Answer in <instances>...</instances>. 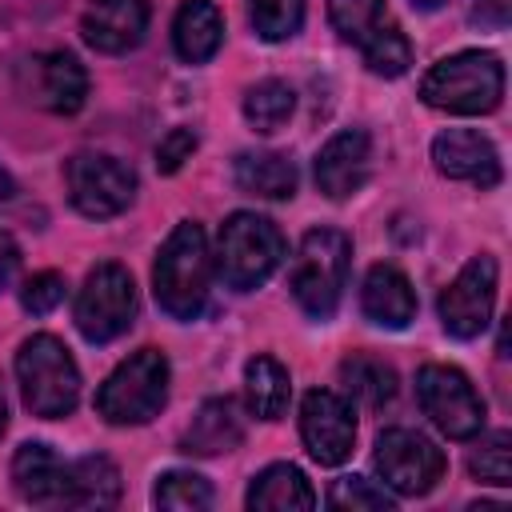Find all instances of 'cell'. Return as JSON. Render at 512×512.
<instances>
[{
  "mask_svg": "<svg viewBox=\"0 0 512 512\" xmlns=\"http://www.w3.org/2000/svg\"><path fill=\"white\" fill-rule=\"evenodd\" d=\"M208 284H212L208 236L196 220H180L152 264V296L172 320H196L208 304Z\"/></svg>",
  "mask_w": 512,
  "mask_h": 512,
  "instance_id": "cell-1",
  "label": "cell"
},
{
  "mask_svg": "<svg viewBox=\"0 0 512 512\" xmlns=\"http://www.w3.org/2000/svg\"><path fill=\"white\" fill-rule=\"evenodd\" d=\"M500 96H504V64L496 52H480V48L436 60L420 80V100L452 116H484L500 108Z\"/></svg>",
  "mask_w": 512,
  "mask_h": 512,
  "instance_id": "cell-2",
  "label": "cell"
},
{
  "mask_svg": "<svg viewBox=\"0 0 512 512\" xmlns=\"http://www.w3.org/2000/svg\"><path fill=\"white\" fill-rule=\"evenodd\" d=\"M348 264H352V240L340 228L304 232L292 272H288V288L312 320H332L344 280H348Z\"/></svg>",
  "mask_w": 512,
  "mask_h": 512,
  "instance_id": "cell-3",
  "label": "cell"
},
{
  "mask_svg": "<svg viewBox=\"0 0 512 512\" xmlns=\"http://www.w3.org/2000/svg\"><path fill=\"white\" fill-rule=\"evenodd\" d=\"M16 380H20V396H24L28 412L40 420H60L80 400V368H76L72 352L48 332H36L20 344Z\"/></svg>",
  "mask_w": 512,
  "mask_h": 512,
  "instance_id": "cell-4",
  "label": "cell"
},
{
  "mask_svg": "<svg viewBox=\"0 0 512 512\" xmlns=\"http://www.w3.org/2000/svg\"><path fill=\"white\" fill-rule=\"evenodd\" d=\"M168 404V356L160 348H140L120 360L96 388V412L108 424H148Z\"/></svg>",
  "mask_w": 512,
  "mask_h": 512,
  "instance_id": "cell-5",
  "label": "cell"
},
{
  "mask_svg": "<svg viewBox=\"0 0 512 512\" xmlns=\"http://www.w3.org/2000/svg\"><path fill=\"white\" fill-rule=\"evenodd\" d=\"M284 260V236L268 216L232 212L216 240V272L228 288L252 292L260 288Z\"/></svg>",
  "mask_w": 512,
  "mask_h": 512,
  "instance_id": "cell-6",
  "label": "cell"
},
{
  "mask_svg": "<svg viewBox=\"0 0 512 512\" xmlns=\"http://www.w3.org/2000/svg\"><path fill=\"white\" fill-rule=\"evenodd\" d=\"M76 328L88 344H112L136 320V284L124 264H96L76 296Z\"/></svg>",
  "mask_w": 512,
  "mask_h": 512,
  "instance_id": "cell-7",
  "label": "cell"
},
{
  "mask_svg": "<svg viewBox=\"0 0 512 512\" xmlns=\"http://www.w3.org/2000/svg\"><path fill=\"white\" fill-rule=\"evenodd\" d=\"M416 400L424 416L448 436V440H472L484 428V400L472 388V380L452 364H424L416 372Z\"/></svg>",
  "mask_w": 512,
  "mask_h": 512,
  "instance_id": "cell-8",
  "label": "cell"
},
{
  "mask_svg": "<svg viewBox=\"0 0 512 512\" xmlns=\"http://www.w3.org/2000/svg\"><path fill=\"white\" fill-rule=\"evenodd\" d=\"M68 200L88 220L120 216L136 196V172L108 152H76L64 164Z\"/></svg>",
  "mask_w": 512,
  "mask_h": 512,
  "instance_id": "cell-9",
  "label": "cell"
},
{
  "mask_svg": "<svg viewBox=\"0 0 512 512\" xmlns=\"http://www.w3.org/2000/svg\"><path fill=\"white\" fill-rule=\"evenodd\" d=\"M444 452L416 428H384L376 436V472L396 496H424L444 476Z\"/></svg>",
  "mask_w": 512,
  "mask_h": 512,
  "instance_id": "cell-10",
  "label": "cell"
},
{
  "mask_svg": "<svg viewBox=\"0 0 512 512\" xmlns=\"http://www.w3.org/2000/svg\"><path fill=\"white\" fill-rule=\"evenodd\" d=\"M492 304H496V260L480 252L440 292V324L456 340H476L492 320Z\"/></svg>",
  "mask_w": 512,
  "mask_h": 512,
  "instance_id": "cell-11",
  "label": "cell"
},
{
  "mask_svg": "<svg viewBox=\"0 0 512 512\" xmlns=\"http://www.w3.org/2000/svg\"><path fill=\"white\" fill-rule=\"evenodd\" d=\"M300 440L316 464H324V468L344 464L356 444L352 404L328 388H312L300 404Z\"/></svg>",
  "mask_w": 512,
  "mask_h": 512,
  "instance_id": "cell-12",
  "label": "cell"
},
{
  "mask_svg": "<svg viewBox=\"0 0 512 512\" xmlns=\"http://www.w3.org/2000/svg\"><path fill=\"white\" fill-rule=\"evenodd\" d=\"M432 164L448 180H464L476 188H496L500 184V152L488 136L472 128H448L432 140Z\"/></svg>",
  "mask_w": 512,
  "mask_h": 512,
  "instance_id": "cell-13",
  "label": "cell"
},
{
  "mask_svg": "<svg viewBox=\"0 0 512 512\" xmlns=\"http://www.w3.org/2000/svg\"><path fill=\"white\" fill-rule=\"evenodd\" d=\"M368 168H372L368 132L364 128H344L316 152V188L328 200H348L352 192L364 188Z\"/></svg>",
  "mask_w": 512,
  "mask_h": 512,
  "instance_id": "cell-14",
  "label": "cell"
},
{
  "mask_svg": "<svg viewBox=\"0 0 512 512\" xmlns=\"http://www.w3.org/2000/svg\"><path fill=\"white\" fill-rule=\"evenodd\" d=\"M80 32L104 56L132 52L148 32V0H88Z\"/></svg>",
  "mask_w": 512,
  "mask_h": 512,
  "instance_id": "cell-15",
  "label": "cell"
},
{
  "mask_svg": "<svg viewBox=\"0 0 512 512\" xmlns=\"http://www.w3.org/2000/svg\"><path fill=\"white\" fill-rule=\"evenodd\" d=\"M360 308L380 328H408L416 320V292L396 264H372L360 288Z\"/></svg>",
  "mask_w": 512,
  "mask_h": 512,
  "instance_id": "cell-16",
  "label": "cell"
},
{
  "mask_svg": "<svg viewBox=\"0 0 512 512\" xmlns=\"http://www.w3.org/2000/svg\"><path fill=\"white\" fill-rule=\"evenodd\" d=\"M64 476H68V464L40 440L20 444L12 456V484H16L20 500H28V504L60 508L64 504Z\"/></svg>",
  "mask_w": 512,
  "mask_h": 512,
  "instance_id": "cell-17",
  "label": "cell"
},
{
  "mask_svg": "<svg viewBox=\"0 0 512 512\" xmlns=\"http://www.w3.org/2000/svg\"><path fill=\"white\" fill-rule=\"evenodd\" d=\"M244 440V412L232 396H212L200 404L192 424L180 436V452L188 456H220Z\"/></svg>",
  "mask_w": 512,
  "mask_h": 512,
  "instance_id": "cell-18",
  "label": "cell"
},
{
  "mask_svg": "<svg viewBox=\"0 0 512 512\" xmlns=\"http://www.w3.org/2000/svg\"><path fill=\"white\" fill-rule=\"evenodd\" d=\"M224 44V16L212 0H184L172 20V48L184 64H208Z\"/></svg>",
  "mask_w": 512,
  "mask_h": 512,
  "instance_id": "cell-19",
  "label": "cell"
},
{
  "mask_svg": "<svg viewBox=\"0 0 512 512\" xmlns=\"http://www.w3.org/2000/svg\"><path fill=\"white\" fill-rule=\"evenodd\" d=\"M244 504L252 512H308L316 508V492L296 464H268L248 484Z\"/></svg>",
  "mask_w": 512,
  "mask_h": 512,
  "instance_id": "cell-20",
  "label": "cell"
},
{
  "mask_svg": "<svg viewBox=\"0 0 512 512\" xmlns=\"http://www.w3.org/2000/svg\"><path fill=\"white\" fill-rule=\"evenodd\" d=\"M120 500V468L108 456H80L64 476L60 508H112Z\"/></svg>",
  "mask_w": 512,
  "mask_h": 512,
  "instance_id": "cell-21",
  "label": "cell"
},
{
  "mask_svg": "<svg viewBox=\"0 0 512 512\" xmlns=\"http://www.w3.org/2000/svg\"><path fill=\"white\" fill-rule=\"evenodd\" d=\"M236 188L264 200H292L296 192V164L280 152H240L232 164Z\"/></svg>",
  "mask_w": 512,
  "mask_h": 512,
  "instance_id": "cell-22",
  "label": "cell"
},
{
  "mask_svg": "<svg viewBox=\"0 0 512 512\" xmlns=\"http://www.w3.org/2000/svg\"><path fill=\"white\" fill-rule=\"evenodd\" d=\"M40 92L44 104L60 116H72L84 108L88 96V72L72 52H48L40 56Z\"/></svg>",
  "mask_w": 512,
  "mask_h": 512,
  "instance_id": "cell-23",
  "label": "cell"
},
{
  "mask_svg": "<svg viewBox=\"0 0 512 512\" xmlns=\"http://www.w3.org/2000/svg\"><path fill=\"white\" fill-rule=\"evenodd\" d=\"M244 392H248V408L260 420H280L292 396V380L288 368L272 356H252L244 364Z\"/></svg>",
  "mask_w": 512,
  "mask_h": 512,
  "instance_id": "cell-24",
  "label": "cell"
},
{
  "mask_svg": "<svg viewBox=\"0 0 512 512\" xmlns=\"http://www.w3.org/2000/svg\"><path fill=\"white\" fill-rule=\"evenodd\" d=\"M340 376L348 384V396H356L364 408H384L396 396V372L380 356H348L340 364Z\"/></svg>",
  "mask_w": 512,
  "mask_h": 512,
  "instance_id": "cell-25",
  "label": "cell"
},
{
  "mask_svg": "<svg viewBox=\"0 0 512 512\" xmlns=\"http://www.w3.org/2000/svg\"><path fill=\"white\" fill-rule=\"evenodd\" d=\"M296 112V92L284 80H260L244 92V120L256 132H280Z\"/></svg>",
  "mask_w": 512,
  "mask_h": 512,
  "instance_id": "cell-26",
  "label": "cell"
},
{
  "mask_svg": "<svg viewBox=\"0 0 512 512\" xmlns=\"http://www.w3.org/2000/svg\"><path fill=\"white\" fill-rule=\"evenodd\" d=\"M360 52H364L368 72H372V76H384V80L404 76L408 64H412V44H408V36H404L396 24H380V28L360 44Z\"/></svg>",
  "mask_w": 512,
  "mask_h": 512,
  "instance_id": "cell-27",
  "label": "cell"
},
{
  "mask_svg": "<svg viewBox=\"0 0 512 512\" xmlns=\"http://www.w3.org/2000/svg\"><path fill=\"white\" fill-rule=\"evenodd\" d=\"M152 504L156 508H168V512H204L212 508V488L204 476L196 472H164L152 488Z\"/></svg>",
  "mask_w": 512,
  "mask_h": 512,
  "instance_id": "cell-28",
  "label": "cell"
},
{
  "mask_svg": "<svg viewBox=\"0 0 512 512\" xmlns=\"http://www.w3.org/2000/svg\"><path fill=\"white\" fill-rule=\"evenodd\" d=\"M248 16L260 40L280 44L292 40L304 24V0H248Z\"/></svg>",
  "mask_w": 512,
  "mask_h": 512,
  "instance_id": "cell-29",
  "label": "cell"
},
{
  "mask_svg": "<svg viewBox=\"0 0 512 512\" xmlns=\"http://www.w3.org/2000/svg\"><path fill=\"white\" fill-rule=\"evenodd\" d=\"M384 16V0H328V20L336 28L340 40L348 44H364Z\"/></svg>",
  "mask_w": 512,
  "mask_h": 512,
  "instance_id": "cell-30",
  "label": "cell"
},
{
  "mask_svg": "<svg viewBox=\"0 0 512 512\" xmlns=\"http://www.w3.org/2000/svg\"><path fill=\"white\" fill-rule=\"evenodd\" d=\"M468 472L484 484L508 488L512 484V436L508 432H492L480 440V448L468 456Z\"/></svg>",
  "mask_w": 512,
  "mask_h": 512,
  "instance_id": "cell-31",
  "label": "cell"
},
{
  "mask_svg": "<svg viewBox=\"0 0 512 512\" xmlns=\"http://www.w3.org/2000/svg\"><path fill=\"white\" fill-rule=\"evenodd\" d=\"M328 508H352V512H360V508H368V512H388L392 508V496L384 492V488H376L372 480H364V476H340L332 488H328Z\"/></svg>",
  "mask_w": 512,
  "mask_h": 512,
  "instance_id": "cell-32",
  "label": "cell"
},
{
  "mask_svg": "<svg viewBox=\"0 0 512 512\" xmlns=\"http://www.w3.org/2000/svg\"><path fill=\"white\" fill-rule=\"evenodd\" d=\"M60 300H64V276L60 272H36L20 288V304L32 316H48L52 308H60Z\"/></svg>",
  "mask_w": 512,
  "mask_h": 512,
  "instance_id": "cell-33",
  "label": "cell"
},
{
  "mask_svg": "<svg viewBox=\"0 0 512 512\" xmlns=\"http://www.w3.org/2000/svg\"><path fill=\"white\" fill-rule=\"evenodd\" d=\"M192 152H196V132H192V128H168L164 140L156 144V168H160L164 176H172V172H180V164H184Z\"/></svg>",
  "mask_w": 512,
  "mask_h": 512,
  "instance_id": "cell-34",
  "label": "cell"
},
{
  "mask_svg": "<svg viewBox=\"0 0 512 512\" xmlns=\"http://www.w3.org/2000/svg\"><path fill=\"white\" fill-rule=\"evenodd\" d=\"M16 268H20V248H16V240L8 232H0V292L12 284Z\"/></svg>",
  "mask_w": 512,
  "mask_h": 512,
  "instance_id": "cell-35",
  "label": "cell"
},
{
  "mask_svg": "<svg viewBox=\"0 0 512 512\" xmlns=\"http://www.w3.org/2000/svg\"><path fill=\"white\" fill-rule=\"evenodd\" d=\"M12 192H16V184H12V176L0 168V204H4V200H12Z\"/></svg>",
  "mask_w": 512,
  "mask_h": 512,
  "instance_id": "cell-36",
  "label": "cell"
},
{
  "mask_svg": "<svg viewBox=\"0 0 512 512\" xmlns=\"http://www.w3.org/2000/svg\"><path fill=\"white\" fill-rule=\"evenodd\" d=\"M4 428H8V400H4V388H0V436H4Z\"/></svg>",
  "mask_w": 512,
  "mask_h": 512,
  "instance_id": "cell-37",
  "label": "cell"
},
{
  "mask_svg": "<svg viewBox=\"0 0 512 512\" xmlns=\"http://www.w3.org/2000/svg\"><path fill=\"white\" fill-rule=\"evenodd\" d=\"M412 4H416V8H424V12H432V8H440L444 0H412Z\"/></svg>",
  "mask_w": 512,
  "mask_h": 512,
  "instance_id": "cell-38",
  "label": "cell"
}]
</instances>
